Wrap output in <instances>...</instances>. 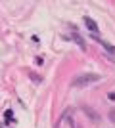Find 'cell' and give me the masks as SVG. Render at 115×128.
Segmentation results:
<instances>
[{"instance_id":"8","label":"cell","mask_w":115,"mask_h":128,"mask_svg":"<svg viewBox=\"0 0 115 128\" xmlns=\"http://www.w3.org/2000/svg\"><path fill=\"white\" fill-rule=\"evenodd\" d=\"M109 118H111V120L115 122V111H111V113H109Z\"/></svg>"},{"instance_id":"3","label":"cell","mask_w":115,"mask_h":128,"mask_svg":"<svg viewBox=\"0 0 115 128\" xmlns=\"http://www.w3.org/2000/svg\"><path fill=\"white\" fill-rule=\"evenodd\" d=\"M92 38H94V40H96V42H100V44H102V46H104V48L107 50V52H109L111 56H113V54H115V46H111L109 42H105L104 38H98V36H94V34H92Z\"/></svg>"},{"instance_id":"2","label":"cell","mask_w":115,"mask_h":128,"mask_svg":"<svg viewBox=\"0 0 115 128\" xmlns=\"http://www.w3.org/2000/svg\"><path fill=\"white\" fill-rule=\"evenodd\" d=\"M84 27H86L88 31L92 32L94 36H98L100 29H98V25H96V21H94V19H90V17H84Z\"/></svg>"},{"instance_id":"1","label":"cell","mask_w":115,"mask_h":128,"mask_svg":"<svg viewBox=\"0 0 115 128\" xmlns=\"http://www.w3.org/2000/svg\"><path fill=\"white\" fill-rule=\"evenodd\" d=\"M98 80H102V76L96 75V73H82V75L73 78V86H86V84H92V82H98Z\"/></svg>"},{"instance_id":"4","label":"cell","mask_w":115,"mask_h":128,"mask_svg":"<svg viewBox=\"0 0 115 128\" xmlns=\"http://www.w3.org/2000/svg\"><path fill=\"white\" fill-rule=\"evenodd\" d=\"M71 40H75V42L79 44V48H81V50L86 48V44H84V40H82V36L79 34V32H73V34H71Z\"/></svg>"},{"instance_id":"7","label":"cell","mask_w":115,"mask_h":128,"mask_svg":"<svg viewBox=\"0 0 115 128\" xmlns=\"http://www.w3.org/2000/svg\"><path fill=\"white\" fill-rule=\"evenodd\" d=\"M107 100H111V102H115V92H109V94H107Z\"/></svg>"},{"instance_id":"6","label":"cell","mask_w":115,"mask_h":128,"mask_svg":"<svg viewBox=\"0 0 115 128\" xmlns=\"http://www.w3.org/2000/svg\"><path fill=\"white\" fill-rule=\"evenodd\" d=\"M29 76H31V78L35 80V82H42V78H40V76H37L35 73H29Z\"/></svg>"},{"instance_id":"5","label":"cell","mask_w":115,"mask_h":128,"mask_svg":"<svg viewBox=\"0 0 115 128\" xmlns=\"http://www.w3.org/2000/svg\"><path fill=\"white\" fill-rule=\"evenodd\" d=\"M12 115H14V113H12V109H8V111L4 113V120H6V122H10V120H12Z\"/></svg>"}]
</instances>
